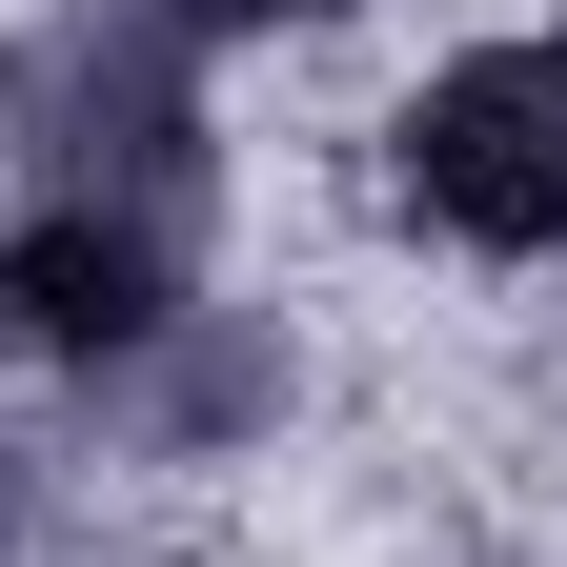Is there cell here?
Returning a JSON list of instances; mask_svg holds the SVG:
<instances>
[{
	"label": "cell",
	"instance_id": "6da1fadb",
	"mask_svg": "<svg viewBox=\"0 0 567 567\" xmlns=\"http://www.w3.org/2000/svg\"><path fill=\"white\" fill-rule=\"evenodd\" d=\"M203 244H224L203 61L163 21H122V0L0 21V344H41L82 385L102 344L203 305Z\"/></svg>",
	"mask_w": 567,
	"mask_h": 567
},
{
	"label": "cell",
	"instance_id": "7a4b0ae2",
	"mask_svg": "<svg viewBox=\"0 0 567 567\" xmlns=\"http://www.w3.org/2000/svg\"><path fill=\"white\" fill-rule=\"evenodd\" d=\"M385 203H405L425 244H466V264H567V0L405 82Z\"/></svg>",
	"mask_w": 567,
	"mask_h": 567
},
{
	"label": "cell",
	"instance_id": "3957f363",
	"mask_svg": "<svg viewBox=\"0 0 567 567\" xmlns=\"http://www.w3.org/2000/svg\"><path fill=\"white\" fill-rule=\"evenodd\" d=\"M284 405H305V344H284L264 305H224V284H203V305H163L142 344H102V365H82V425H102L122 466H244Z\"/></svg>",
	"mask_w": 567,
	"mask_h": 567
},
{
	"label": "cell",
	"instance_id": "277c9868",
	"mask_svg": "<svg viewBox=\"0 0 567 567\" xmlns=\"http://www.w3.org/2000/svg\"><path fill=\"white\" fill-rule=\"evenodd\" d=\"M122 21H163L183 61H224V41H324L344 0H122Z\"/></svg>",
	"mask_w": 567,
	"mask_h": 567
},
{
	"label": "cell",
	"instance_id": "5b68a950",
	"mask_svg": "<svg viewBox=\"0 0 567 567\" xmlns=\"http://www.w3.org/2000/svg\"><path fill=\"white\" fill-rule=\"evenodd\" d=\"M0 567H61V507H41V466L0 446Z\"/></svg>",
	"mask_w": 567,
	"mask_h": 567
}]
</instances>
